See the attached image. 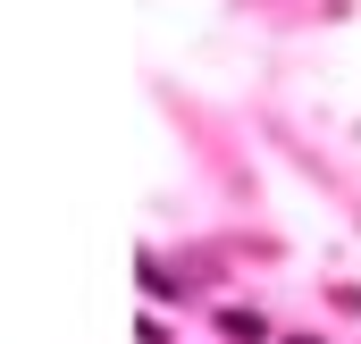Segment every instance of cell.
<instances>
[{"label": "cell", "instance_id": "obj_1", "mask_svg": "<svg viewBox=\"0 0 361 344\" xmlns=\"http://www.w3.org/2000/svg\"><path fill=\"white\" fill-rule=\"evenodd\" d=\"M219 328H227V336H235V344H261V336H269V328H261V319H252V311H227V319H219Z\"/></svg>", "mask_w": 361, "mask_h": 344}]
</instances>
